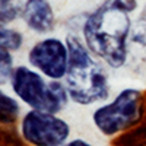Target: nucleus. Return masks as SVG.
I'll return each mask as SVG.
<instances>
[{
	"instance_id": "1",
	"label": "nucleus",
	"mask_w": 146,
	"mask_h": 146,
	"mask_svg": "<svg viewBox=\"0 0 146 146\" xmlns=\"http://www.w3.org/2000/svg\"><path fill=\"white\" fill-rule=\"evenodd\" d=\"M136 9L137 0H104L82 25L83 42L110 69H121L129 60Z\"/></svg>"
},
{
	"instance_id": "2",
	"label": "nucleus",
	"mask_w": 146,
	"mask_h": 146,
	"mask_svg": "<svg viewBox=\"0 0 146 146\" xmlns=\"http://www.w3.org/2000/svg\"><path fill=\"white\" fill-rule=\"evenodd\" d=\"M69 67L63 80L69 98L78 105H94L110 96V80L104 63L96 58L79 36L69 34Z\"/></svg>"
},
{
	"instance_id": "3",
	"label": "nucleus",
	"mask_w": 146,
	"mask_h": 146,
	"mask_svg": "<svg viewBox=\"0 0 146 146\" xmlns=\"http://www.w3.org/2000/svg\"><path fill=\"white\" fill-rule=\"evenodd\" d=\"M9 85L21 104L29 110L60 114L70 101L63 80H50L31 66H16Z\"/></svg>"
},
{
	"instance_id": "4",
	"label": "nucleus",
	"mask_w": 146,
	"mask_h": 146,
	"mask_svg": "<svg viewBox=\"0 0 146 146\" xmlns=\"http://www.w3.org/2000/svg\"><path fill=\"white\" fill-rule=\"evenodd\" d=\"M146 117V95L137 88L121 89L92 113V123L102 136L117 137L142 124Z\"/></svg>"
},
{
	"instance_id": "5",
	"label": "nucleus",
	"mask_w": 146,
	"mask_h": 146,
	"mask_svg": "<svg viewBox=\"0 0 146 146\" xmlns=\"http://www.w3.org/2000/svg\"><path fill=\"white\" fill-rule=\"evenodd\" d=\"M19 133L29 146H64L72 129L58 114L28 110L21 117Z\"/></svg>"
},
{
	"instance_id": "6",
	"label": "nucleus",
	"mask_w": 146,
	"mask_h": 146,
	"mask_svg": "<svg viewBox=\"0 0 146 146\" xmlns=\"http://www.w3.org/2000/svg\"><path fill=\"white\" fill-rule=\"evenodd\" d=\"M28 64L50 80H64L69 67V45L58 36H45L28 50Z\"/></svg>"
},
{
	"instance_id": "7",
	"label": "nucleus",
	"mask_w": 146,
	"mask_h": 146,
	"mask_svg": "<svg viewBox=\"0 0 146 146\" xmlns=\"http://www.w3.org/2000/svg\"><path fill=\"white\" fill-rule=\"evenodd\" d=\"M21 19L29 31L38 35L51 34L56 28V13L50 0H25Z\"/></svg>"
},
{
	"instance_id": "8",
	"label": "nucleus",
	"mask_w": 146,
	"mask_h": 146,
	"mask_svg": "<svg viewBox=\"0 0 146 146\" xmlns=\"http://www.w3.org/2000/svg\"><path fill=\"white\" fill-rule=\"evenodd\" d=\"M21 117V101L0 86V126H12Z\"/></svg>"
},
{
	"instance_id": "9",
	"label": "nucleus",
	"mask_w": 146,
	"mask_h": 146,
	"mask_svg": "<svg viewBox=\"0 0 146 146\" xmlns=\"http://www.w3.org/2000/svg\"><path fill=\"white\" fill-rule=\"evenodd\" d=\"M23 42L25 38L21 31L9 27L7 23L0 22V45L10 50L12 53H16L22 48Z\"/></svg>"
},
{
	"instance_id": "10",
	"label": "nucleus",
	"mask_w": 146,
	"mask_h": 146,
	"mask_svg": "<svg viewBox=\"0 0 146 146\" xmlns=\"http://www.w3.org/2000/svg\"><path fill=\"white\" fill-rule=\"evenodd\" d=\"M113 146H146V123L117 136L113 142Z\"/></svg>"
},
{
	"instance_id": "11",
	"label": "nucleus",
	"mask_w": 146,
	"mask_h": 146,
	"mask_svg": "<svg viewBox=\"0 0 146 146\" xmlns=\"http://www.w3.org/2000/svg\"><path fill=\"white\" fill-rule=\"evenodd\" d=\"M130 47H133L136 51L142 54V57L146 58V9L142 12V15L133 25Z\"/></svg>"
},
{
	"instance_id": "12",
	"label": "nucleus",
	"mask_w": 146,
	"mask_h": 146,
	"mask_svg": "<svg viewBox=\"0 0 146 146\" xmlns=\"http://www.w3.org/2000/svg\"><path fill=\"white\" fill-rule=\"evenodd\" d=\"M22 5L21 0H0V22L12 23L21 18L22 13Z\"/></svg>"
},
{
	"instance_id": "13",
	"label": "nucleus",
	"mask_w": 146,
	"mask_h": 146,
	"mask_svg": "<svg viewBox=\"0 0 146 146\" xmlns=\"http://www.w3.org/2000/svg\"><path fill=\"white\" fill-rule=\"evenodd\" d=\"M15 67L16 66H15L13 53L0 45V86L10 82Z\"/></svg>"
},
{
	"instance_id": "14",
	"label": "nucleus",
	"mask_w": 146,
	"mask_h": 146,
	"mask_svg": "<svg viewBox=\"0 0 146 146\" xmlns=\"http://www.w3.org/2000/svg\"><path fill=\"white\" fill-rule=\"evenodd\" d=\"M0 146H29L21 133L10 130L9 126H0Z\"/></svg>"
},
{
	"instance_id": "15",
	"label": "nucleus",
	"mask_w": 146,
	"mask_h": 146,
	"mask_svg": "<svg viewBox=\"0 0 146 146\" xmlns=\"http://www.w3.org/2000/svg\"><path fill=\"white\" fill-rule=\"evenodd\" d=\"M64 146H94V145L89 143L88 140L82 139V137H76V139H70Z\"/></svg>"
}]
</instances>
